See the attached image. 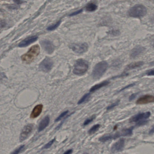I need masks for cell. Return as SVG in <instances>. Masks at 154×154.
I'll use <instances>...</instances> for the list:
<instances>
[{
  "label": "cell",
  "instance_id": "cell-22",
  "mask_svg": "<svg viewBox=\"0 0 154 154\" xmlns=\"http://www.w3.org/2000/svg\"><path fill=\"white\" fill-rule=\"evenodd\" d=\"M96 117V115H93V116H91V118H88V119L85 120V121L84 122L83 125L84 126H86L89 124V123H91V122H92L95 119Z\"/></svg>",
  "mask_w": 154,
  "mask_h": 154
},
{
  "label": "cell",
  "instance_id": "cell-20",
  "mask_svg": "<svg viewBox=\"0 0 154 154\" xmlns=\"http://www.w3.org/2000/svg\"><path fill=\"white\" fill-rule=\"evenodd\" d=\"M91 97V94L89 93L86 94L84 96H83L81 99L79 100L78 101V104H83V103H85L86 101H87L89 98Z\"/></svg>",
  "mask_w": 154,
  "mask_h": 154
},
{
  "label": "cell",
  "instance_id": "cell-17",
  "mask_svg": "<svg viewBox=\"0 0 154 154\" xmlns=\"http://www.w3.org/2000/svg\"><path fill=\"white\" fill-rule=\"evenodd\" d=\"M144 63L142 61H139V62H134V63H131L129 65H127L126 67L125 71H130V70H133L136 68H139L144 65Z\"/></svg>",
  "mask_w": 154,
  "mask_h": 154
},
{
  "label": "cell",
  "instance_id": "cell-21",
  "mask_svg": "<svg viewBox=\"0 0 154 154\" xmlns=\"http://www.w3.org/2000/svg\"><path fill=\"white\" fill-rule=\"evenodd\" d=\"M100 127V125L99 124H97L93 126L89 130L88 133L89 135H92L96 132Z\"/></svg>",
  "mask_w": 154,
  "mask_h": 154
},
{
  "label": "cell",
  "instance_id": "cell-11",
  "mask_svg": "<svg viewBox=\"0 0 154 154\" xmlns=\"http://www.w3.org/2000/svg\"><path fill=\"white\" fill-rule=\"evenodd\" d=\"M41 46L43 48L48 54H52L54 50V46L51 41L49 40H42L40 42Z\"/></svg>",
  "mask_w": 154,
  "mask_h": 154
},
{
  "label": "cell",
  "instance_id": "cell-32",
  "mask_svg": "<svg viewBox=\"0 0 154 154\" xmlns=\"http://www.w3.org/2000/svg\"><path fill=\"white\" fill-rule=\"evenodd\" d=\"M82 10H78L77 12H74L72 14H70V16H76V15H77V14H79L80 13L82 12Z\"/></svg>",
  "mask_w": 154,
  "mask_h": 154
},
{
  "label": "cell",
  "instance_id": "cell-4",
  "mask_svg": "<svg viewBox=\"0 0 154 154\" xmlns=\"http://www.w3.org/2000/svg\"><path fill=\"white\" fill-rule=\"evenodd\" d=\"M108 63L106 61H102L97 64L93 70L92 76L95 80L99 79L103 76L108 68Z\"/></svg>",
  "mask_w": 154,
  "mask_h": 154
},
{
  "label": "cell",
  "instance_id": "cell-34",
  "mask_svg": "<svg viewBox=\"0 0 154 154\" xmlns=\"http://www.w3.org/2000/svg\"><path fill=\"white\" fill-rule=\"evenodd\" d=\"M13 1L17 4H20L21 3H22V0H13Z\"/></svg>",
  "mask_w": 154,
  "mask_h": 154
},
{
  "label": "cell",
  "instance_id": "cell-18",
  "mask_svg": "<svg viewBox=\"0 0 154 154\" xmlns=\"http://www.w3.org/2000/svg\"><path fill=\"white\" fill-rule=\"evenodd\" d=\"M109 84V81H108V80H105V81L101 82L100 83L94 85L91 88V89L89 90V92H94L96 91L98 89H100L101 88L108 85Z\"/></svg>",
  "mask_w": 154,
  "mask_h": 154
},
{
  "label": "cell",
  "instance_id": "cell-27",
  "mask_svg": "<svg viewBox=\"0 0 154 154\" xmlns=\"http://www.w3.org/2000/svg\"><path fill=\"white\" fill-rule=\"evenodd\" d=\"M119 102H120V100L117 101L115 103H113L112 104L110 105L109 106H108L107 108V110H109L112 109H113L114 107H116V106H117L119 104Z\"/></svg>",
  "mask_w": 154,
  "mask_h": 154
},
{
  "label": "cell",
  "instance_id": "cell-9",
  "mask_svg": "<svg viewBox=\"0 0 154 154\" xmlns=\"http://www.w3.org/2000/svg\"><path fill=\"white\" fill-rule=\"evenodd\" d=\"M151 115V113L150 112L138 113L133 116L130 119V122H138L142 120L147 119L150 117Z\"/></svg>",
  "mask_w": 154,
  "mask_h": 154
},
{
  "label": "cell",
  "instance_id": "cell-31",
  "mask_svg": "<svg viewBox=\"0 0 154 154\" xmlns=\"http://www.w3.org/2000/svg\"><path fill=\"white\" fill-rule=\"evenodd\" d=\"M148 121H141L138 122V123L137 124V125L138 126H142L146 124V123H147V122Z\"/></svg>",
  "mask_w": 154,
  "mask_h": 154
},
{
  "label": "cell",
  "instance_id": "cell-28",
  "mask_svg": "<svg viewBox=\"0 0 154 154\" xmlns=\"http://www.w3.org/2000/svg\"><path fill=\"white\" fill-rule=\"evenodd\" d=\"M146 74L147 76H154V69H151V70L147 71Z\"/></svg>",
  "mask_w": 154,
  "mask_h": 154
},
{
  "label": "cell",
  "instance_id": "cell-1",
  "mask_svg": "<svg viewBox=\"0 0 154 154\" xmlns=\"http://www.w3.org/2000/svg\"><path fill=\"white\" fill-rule=\"evenodd\" d=\"M134 129V126H131L128 129H124L113 134L105 135L99 138V141L101 142H105L109 140L116 139L121 137H129L133 135Z\"/></svg>",
  "mask_w": 154,
  "mask_h": 154
},
{
  "label": "cell",
  "instance_id": "cell-35",
  "mask_svg": "<svg viewBox=\"0 0 154 154\" xmlns=\"http://www.w3.org/2000/svg\"><path fill=\"white\" fill-rule=\"evenodd\" d=\"M72 149H71V150H67V151H66V152H64V153L65 154H71V153H72Z\"/></svg>",
  "mask_w": 154,
  "mask_h": 154
},
{
  "label": "cell",
  "instance_id": "cell-6",
  "mask_svg": "<svg viewBox=\"0 0 154 154\" xmlns=\"http://www.w3.org/2000/svg\"><path fill=\"white\" fill-rule=\"evenodd\" d=\"M54 66V62L51 59L46 58L43 60L39 65V69L44 72H48Z\"/></svg>",
  "mask_w": 154,
  "mask_h": 154
},
{
  "label": "cell",
  "instance_id": "cell-26",
  "mask_svg": "<svg viewBox=\"0 0 154 154\" xmlns=\"http://www.w3.org/2000/svg\"><path fill=\"white\" fill-rule=\"evenodd\" d=\"M25 148V145H22V146H20V147L18 148L17 149L14 150L13 152H12V154H17L18 153H20L22 151H23V149Z\"/></svg>",
  "mask_w": 154,
  "mask_h": 154
},
{
  "label": "cell",
  "instance_id": "cell-23",
  "mask_svg": "<svg viewBox=\"0 0 154 154\" xmlns=\"http://www.w3.org/2000/svg\"><path fill=\"white\" fill-rule=\"evenodd\" d=\"M61 23V21H60L57 22V23H56L55 25H52L50 26L48 28H47V30L50 31H52V30H55L56 29H57L59 25H60Z\"/></svg>",
  "mask_w": 154,
  "mask_h": 154
},
{
  "label": "cell",
  "instance_id": "cell-15",
  "mask_svg": "<svg viewBox=\"0 0 154 154\" xmlns=\"http://www.w3.org/2000/svg\"><path fill=\"white\" fill-rule=\"evenodd\" d=\"M43 105L42 104H38L35 106L33 109L30 114V118H35L40 115L42 112Z\"/></svg>",
  "mask_w": 154,
  "mask_h": 154
},
{
  "label": "cell",
  "instance_id": "cell-30",
  "mask_svg": "<svg viewBox=\"0 0 154 154\" xmlns=\"http://www.w3.org/2000/svg\"><path fill=\"white\" fill-rule=\"evenodd\" d=\"M135 85V83H133V84H131L129 85H126V87H125L123 88L122 89H121L120 91H119V92L122 91H123V90H124V89H126L128 88L131 87H132V86H134V85Z\"/></svg>",
  "mask_w": 154,
  "mask_h": 154
},
{
  "label": "cell",
  "instance_id": "cell-16",
  "mask_svg": "<svg viewBox=\"0 0 154 154\" xmlns=\"http://www.w3.org/2000/svg\"><path fill=\"white\" fill-rule=\"evenodd\" d=\"M50 122V116H46L41 120L39 124L38 127V131H41L45 129L46 127L49 125Z\"/></svg>",
  "mask_w": 154,
  "mask_h": 154
},
{
  "label": "cell",
  "instance_id": "cell-14",
  "mask_svg": "<svg viewBox=\"0 0 154 154\" xmlns=\"http://www.w3.org/2000/svg\"><path fill=\"white\" fill-rule=\"evenodd\" d=\"M38 39V37L36 36H31V37H28L26 39L21 42L19 44V47H25L28 46V45L31 44V43H34Z\"/></svg>",
  "mask_w": 154,
  "mask_h": 154
},
{
  "label": "cell",
  "instance_id": "cell-7",
  "mask_svg": "<svg viewBox=\"0 0 154 154\" xmlns=\"http://www.w3.org/2000/svg\"><path fill=\"white\" fill-rule=\"evenodd\" d=\"M34 126V125L32 124H29L24 126L20 134V142H23L29 138L33 131Z\"/></svg>",
  "mask_w": 154,
  "mask_h": 154
},
{
  "label": "cell",
  "instance_id": "cell-25",
  "mask_svg": "<svg viewBox=\"0 0 154 154\" xmlns=\"http://www.w3.org/2000/svg\"><path fill=\"white\" fill-rule=\"evenodd\" d=\"M55 141V138L53 139L51 141H50V142H48L47 144H46V145L43 146V149H48V148H50V147L52 146V144H54V142Z\"/></svg>",
  "mask_w": 154,
  "mask_h": 154
},
{
  "label": "cell",
  "instance_id": "cell-8",
  "mask_svg": "<svg viewBox=\"0 0 154 154\" xmlns=\"http://www.w3.org/2000/svg\"><path fill=\"white\" fill-rule=\"evenodd\" d=\"M70 48L76 54H81L87 51L88 45L86 43L73 44L70 46Z\"/></svg>",
  "mask_w": 154,
  "mask_h": 154
},
{
  "label": "cell",
  "instance_id": "cell-24",
  "mask_svg": "<svg viewBox=\"0 0 154 154\" xmlns=\"http://www.w3.org/2000/svg\"><path fill=\"white\" fill-rule=\"evenodd\" d=\"M68 112L69 111L68 110L67 111H65V112H63V113H61L59 116L55 120L56 122H57L59 121L60 120H61V119H63L65 116H66L67 114H68Z\"/></svg>",
  "mask_w": 154,
  "mask_h": 154
},
{
  "label": "cell",
  "instance_id": "cell-13",
  "mask_svg": "<svg viewBox=\"0 0 154 154\" xmlns=\"http://www.w3.org/2000/svg\"><path fill=\"white\" fill-rule=\"evenodd\" d=\"M145 50V48L143 47L140 45L137 46L131 52L130 54L131 58H135L141 54H142Z\"/></svg>",
  "mask_w": 154,
  "mask_h": 154
},
{
  "label": "cell",
  "instance_id": "cell-33",
  "mask_svg": "<svg viewBox=\"0 0 154 154\" xmlns=\"http://www.w3.org/2000/svg\"><path fill=\"white\" fill-rule=\"evenodd\" d=\"M154 133V126L152 127V129L149 131V134L150 135L153 134Z\"/></svg>",
  "mask_w": 154,
  "mask_h": 154
},
{
  "label": "cell",
  "instance_id": "cell-12",
  "mask_svg": "<svg viewBox=\"0 0 154 154\" xmlns=\"http://www.w3.org/2000/svg\"><path fill=\"white\" fill-rule=\"evenodd\" d=\"M154 102V96L146 95L139 98L137 100L136 104H145Z\"/></svg>",
  "mask_w": 154,
  "mask_h": 154
},
{
  "label": "cell",
  "instance_id": "cell-10",
  "mask_svg": "<svg viewBox=\"0 0 154 154\" xmlns=\"http://www.w3.org/2000/svg\"><path fill=\"white\" fill-rule=\"evenodd\" d=\"M125 146V140L123 138L119 139L112 145L111 151L112 153H117L122 151Z\"/></svg>",
  "mask_w": 154,
  "mask_h": 154
},
{
  "label": "cell",
  "instance_id": "cell-19",
  "mask_svg": "<svg viewBox=\"0 0 154 154\" xmlns=\"http://www.w3.org/2000/svg\"><path fill=\"white\" fill-rule=\"evenodd\" d=\"M97 8V6L95 3H89L86 7V10L88 12H94Z\"/></svg>",
  "mask_w": 154,
  "mask_h": 154
},
{
  "label": "cell",
  "instance_id": "cell-29",
  "mask_svg": "<svg viewBox=\"0 0 154 154\" xmlns=\"http://www.w3.org/2000/svg\"><path fill=\"white\" fill-rule=\"evenodd\" d=\"M138 94V93H137L133 94L132 95H131V96H130L129 98V101H131L133 100L136 97Z\"/></svg>",
  "mask_w": 154,
  "mask_h": 154
},
{
  "label": "cell",
  "instance_id": "cell-5",
  "mask_svg": "<svg viewBox=\"0 0 154 154\" xmlns=\"http://www.w3.org/2000/svg\"><path fill=\"white\" fill-rule=\"evenodd\" d=\"M88 68V63L85 60L80 59L75 63L73 73L78 76L84 75L87 72Z\"/></svg>",
  "mask_w": 154,
  "mask_h": 154
},
{
  "label": "cell",
  "instance_id": "cell-36",
  "mask_svg": "<svg viewBox=\"0 0 154 154\" xmlns=\"http://www.w3.org/2000/svg\"><path fill=\"white\" fill-rule=\"evenodd\" d=\"M150 1H154V0H150Z\"/></svg>",
  "mask_w": 154,
  "mask_h": 154
},
{
  "label": "cell",
  "instance_id": "cell-2",
  "mask_svg": "<svg viewBox=\"0 0 154 154\" xmlns=\"http://www.w3.org/2000/svg\"><path fill=\"white\" fill-rule=\"evenodd\" d=\"M40 52V47L38 45H35L31 47L28 52L22 56L21 59L23 62L26 63L30 64L32 63L36 57L38 55Z\"/></svg>",
  "mask_w": 154,
  "mask_h": 154
},
{
  "label": "cell",
  "instance_id": "cell-3",
  "mask_svg": "<svg viewBox=\"0 0 154 154\" xmlns=\"http://www.w3.org/2000/svg\"><path fill=\"white\" fill-rule=\"evenodd\" d=\"M147 9L142 4H137L131 7L128 11V15L131 17L141 18L147 14Z\"/></svg>",
  "mask_w": 154,
  "mask_h": 154
}]
</instances>
